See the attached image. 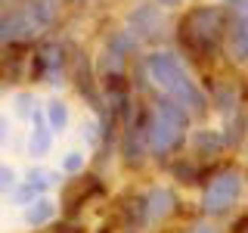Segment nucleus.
<instances>
[{
    "mask_svg": "<svg viewBox=\"0 0 248 233\" xmlns=\"http://www.w3.org/2000/svg\"><path fill=\"white\" fill-rule=\"evenodd\" d=\"M242 186H245V177L239 168H223L208 181L205 186V196H202V208H205L208 217H220L227 215L232 205L242 196Z\"/></svg>",
    "mask_w": 248,
    "mask_h": 233,
    "instance_id": "3",
    "label": "nucleus"
},
{
    "mask_svg": "<svg viewBox=\"0 0 248 233\" xmlns=\"http://www.w3.org/2000/svg\"><path fill=\"white\" fill-rule=\"evenodd\" d=\"M25 183H31L37 193H46L53 183H59V174H56V171H46V168H28Z\"/></svg>",
    "mask_w": 248,
    "mask_h": 233,
    "instance_id": "16",
    "label": "nucleus"
},
{
    "mask_svg": "<svg viewBox=\"0 0 248 233\" xmlns=\"http://www.w3.org/2000/svg\"><path fill=\"white\" fill-rule=\"evenodd\" d=\"M192 143H196L199 155H217L227 140H223L220 131H196V134H192Z\"/></svg>",
    "mask_w": 248,
    "mask_h": 233,
    "instance_id": "14",
    "label": "nucleus"
},
{
    "mask_svg": "<svg viewBox=\"0 0 248 233\" xmlns=\"http://www.w3.org/2000/svg\"><path fill=\"white\" fill-rule=\"evenodd\" d=\"M16 183H19V181H16V171L0 162V196H3V193H13Z\"/></svg>",
    "mask_w": 248,
    "mask_h": 233,
    "instance_id": "20",
    "label": "nucleus"
},
{
    "mask_svg": "<svg viewBox=\"0 0 248 233\" xmlns=\"http://www.w3.org/2000/svg\"><path fill=\"white\" fill-rule=\"evenodd\" d=\"M186 124H189V115H186L174 100H168V97L158 100V106H155L152 115H149V124H146L149 152L158 155V159H165L168 152H174L186 137Z\"/></svg>",
    "mask_w": 248,
    "mask_h": 233,
    "instance_id": "2",
    "label": "nucleus"
},
{
    "mask_svg": "<svg viewBox=\"0 0 248 233\" xmlns=\"http://www.w3.org/2000/svg\"><path fill=\"white\" fill-rule=\"evenodd\" d=\"M155 3H158V6H165V10H168V6H180L183 0H155Z\"/></svg>",
    "mask_w": 248,
    "mask_h": 233,
    "instance_id": "24",
    "label": "nucleus"
},
{
    "mask_svg": "<svg viewBox=\"0 0 248 233\" xmlns=\"http://www.w3.org/2000/svg\"><path fill=\"white\" fill-rule=\"evenodd\" d=\"M62 68H65V56H62V47L46 44L41 53H37V75L46 78V84L59 87L62 84Z\"/></svg>",
    "mask_w": 248,
    "mask_h": 233,
    "instance_id": "10",
    "label": "nucleus"
},
{
    "mask_svg": "<svg viewBox=\"0 0 248 233\" xmlns=\"http://www.w3.org/2000/svg\"><path fill=\"white\" fill-rule=\"evenodd\" d=\"M220 34H223V16L217 6H196L183 19V41L202 53L217 50Z\"/></svg>",
    "mask_w": 248,
    "mask_h": 233,
    "instance_id": "4",
    "label": "nucleus"
},
{
    "mask_svg": "<svg viewBox=\"0 0 248 233\" xmlns=\"http://www.w3.org/2000/svg\"><path fill=\"white\" fill-rule=\"evenodd\" d=\"M53 217H56V202L46 199L44 193L34 202H28V205H25V224H28V227H46Z\"/></svg>",
    "mask_w": 248,
    "mask_h": 233,
    "instance_id": "11",
    "label": "nucleus"
},
{
    "mask_svg": "<svg viewBox=\"0 0 248 233\" xmlns=\"http://www.w3.org/2000/svg\"><path fill=\"white\" fill-rule=\"evenodd\" d=\"M19 3L25 6V13H28V19L34 22L37 34H44V31H50L59 22L65 0H19Z\"/></svg>",
    "mask_w": 248,
    "mask_h": 233,
    "instance_id": "7",
    "label": "nucleus"
},
{
    "mask_svg": "<svg viewBox=\"0 0 248 233\" xmlns=\"http://www.w3.org/2000/svg\"><path fill=\"white\" fill-rule=\"evenodd\" d=\"M245 152H248V150H245Z\"/></svg>",
    "mask_w": 248,
    "mask_h": 233,
    "instance_id": "27",
    "label": "nucleus"
},
{
    "mask_svg": "<svg viewBox=\"0 0 248 233\" xmlns=\"http://www.w3.org/2000/svg\"><path fill=\"white\" fill-rule=\"evenodd\" d=\"M37 196H41V193H37V190H34L31 183H25V181L13 186V199H16V205H22V208H25L28 202H34Z\"/></svg>",
    "mask_w": 248,
    "mask_h": 233,
    "instance_id": "18",
    "label": "nucleus"
},
{
    "mask_svg": "<svg viewBox=\"0 0 248 233\" xmlns=\"http://www.w3.org/2000/svg\"><path fill=\"white\" fill-rule=\"evenodd\" d=\"M13 106H16V115H19V118H31V112H34V93H28V90L16 93Z\"/></svg>",
    "mask_w": 248,
    "mask_h": 233,
    "instance_id": "17",
    "label": "nucleus"
},
{
    "mask_svg": "<svg viewBox=\"0 0 248 233\" xmlns=\"http://www.w3.org/2000/svg\"><path fill=\"white\" fill-rule=\"evenodd\" d=\"M121 152H124V162H127L130 168H140L146 159V146H143V137H140V131L134 124H127L124 128V140H121Z\"/></svg>",
    "mask_w": 248,
    "mask_h": 233,
    "instance_id": "13",
    "label": "nucleus"
},
{
    "mask_svg": "<svg viewBox=\"0 0 248 233\" xmlns=\"http://www.w3.org/2000/svg\"><path fill=\"white\" fill-rule=\"evenodd\" d=\"M34 37H41V34H37L34 22L28 19L22 3H6L0 10V44L13 47V44H28Z\"/></svg>",
    "mask_w": 248,
    "mask_h": 233,
    "instance_id": "5",
    "label": "nucleus"
},
{
    "mask_svg": "<svg viewBox=\"0 0 248 233\" xmlns=\"http://www.w3.org/2000/svg\"><path fill=\"white\" fill-rule=\"evenodd\" d=\"M44 115H46V121H50L53 134H62V131L68 128V106L62 103V100H50L46 109H44Z\"/></svg>",
    "mask_w": 248,
    "mask_h": 233,
    "instance_id": "15",
    "label": "nucleus"
},
{
    "mask_svg": "<svg viewBox=\"0 0 248 233\" xmlns=\"http://www.w3.org/2000/svg\"><path fill=\"white\" fill-rule=\"evenodd\" d=\"M174 212V193L165 190V186H155V190L146 196V217L149 221H161Z\"/></svg>",
    "mask_w": 248,
    "mask_h": 233,
    "instance_id": "12",
    "label": "nucleus"
},
{
    "mask_svg": "<svg viewBox=\"0 0 248 233\" xmlns=\"http://www.w3.org/2000/svg\"><path fill=\"white\" fill-rule=\"evenodd\" d=\"M84 140H87V143H99V128L96 124H87V128H84Z\"/></svg>",
    "mask_w": 248,
    "mask_h": 233,
    "instance_id": "22",
    "label": "nucleus"
},
{
    "mask_svg": "<svg viewBox=\"0 0 248 233\" xmlns=\"http://www.w3.org/2000/svg\"><path fill=\"white\" fill-rule=\"evenodd\" d=\"M6 140H10V121H6V115L0 112V146H3Z\"/></svg>",
    "mask_w": 248,
    "mask_h": 233,
    "instance_id": "23",
    "label": "nucleus"
},
{
    "mask_svg": "<svg viewBox=\"0 0 248 233\" xmlns=\"http://www.w3.org/2000/svg\"><path fill=\"white\" fill-rule=\"evenodd\" d=\"M81 171H84V152L72 150L62 155V174H81Z\"/></svg>",
    "mask_w": 248,
    "mask_h": 233,
    "instance_id": "19",
    "label": "nucleus"
},
{
    "mask_svg": "<svg viewBox=\"0 0 248 233\" xmlns=\"http://www.w3.org/2000/svg\"><path fill=\"white\" fill-rule=\"evenodd\" d=\"M146 72H149V81L155 87L165 93L168 100H174L189 118H199V115L208 112V97L202 93L199 84L192 81V75L183 68V62H180L177 53L155 50L152 56H146Z\"/></svg>",
    "mask_w": 248,
    "mask_h": 233,
    "instance_id": "1",
    "label": "nucleus"
},
{
    "mask_svg": "<svg viewBox=\"0 0 248 233\" xmlns=\"http://www.w3.org/2000/svg\"><path fill=\"white\" fill-rule=\"evenodd\" d=\"M0 6H3V0H0Z\"/></svg>",
    "mask_w": 248,
    "mask_h": 233,
    "instance_id": "26",
    "label": "nucleus"
},
{
    "mask_svg": "<svg viewBox=\"0 0 248 233\" xmlns=\"http://www.w3.org/2000/svg\"><path fill=\"white\" fill-rule=\"evenodd\" d=\"M230 3H232V6H236V3H239V0H230Z\"/></svg>",
    "mask_w": 248,
    "mask_h": 233,
    "instance_id": "25",
    "label": "nucleus"
},
{
    "mask_svg": "<svg viewBox=\"0 0 248 233\" xmlns=\"http://www.w3.org/2000/svg\"><path fill=\"white\" fill-rule=\"evenodd\" d=\"M130 31L137 34V41H155L165 31V13L158 3H140L130 13Z\"/></svg>",
    "mask_w": 248,
    "mask_h": 233,
    "instance_id": "6",
    "label": "nucleus"
},
{
    "mask_svg": "<svg viewBox=\"0 0 248 233\" xmlns=\"http://www.w3.org/2000/svg\"><path fill=\"white\" fill-rule=\"evenodd\" d=\"M186 233H220V230H217V224H211V221H199V224H192Z\"/></svg>",
    "mask_w": 248,
    "mask_h": 233,
    "instance_id": "21",
    "label": "nucleus"
},
{
    "mask_svg": "<svg viewBox=\"0 0 248 233\" xmlns=\"http://www.w3.org/2000/svg\"><path fill=\"white\" fill-rule=\"evenodd\" d=\"M230 50L239 62L248 59V0L236 3V19H232L230 28Z\"/></svg>",
    "mask_w": 248,
    "mask_h": 233,
    "instance_id": "9",
    "label": "nucleus"
},
{
    "mask_svg": "<svg viewBox=\"0 0 248 233\" xmlns=\"http://www.w3.org/2000/svg\"><path fill=\"white\" fill-rule=\"evenodd\" d=\"M53 150V128L46 121V115L34 106L31 112V131H28V155L31 159H44Z\"/></svg>",
    "mask_w": 248,
    "mask_h": 233,
    "instance_id": "8",
    "label": "nucleus"
}]
</instances>
